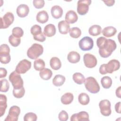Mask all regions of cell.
Here are the masks:
<instances>
[{
  "instance_id": "obj_44",
  "label": "cell",
  "mask_w": 121,
  "mask_h": 121,
  "mask_svg": "<svg viewBox=\"0 0 121 121\" xmlns=\"http://www.w3.org/2000/svg\"><path fill=\"white\" fill-rule=\"evenodd\" d=\"M104 2L105 3L106 5L107 6L110 7L114 5L115 3V0H103Z\"/></svg>"
},
{
  "instance_id": "obj_34",
  "label": "cell",
  "mask_w": 121,
  "mask_h": 121,
  "mask_svg": "<svg viewBox=\"0 0 121 121\" xmlns=\"http://www.w3.org/2000/svg\"><path fill=\"white\" fill-rule=\"evenodd\" d=\"M30 32L33 36H37L43 33L42 32L41 27L38 25H35L33 26L31 28Z\"/></svg>"
},
{
  "instance_id": "obj_27",
  "label": "cell",
  "mask_w": 121,
  "mask_h": 121,
  "mask_svg": "<svg viewBox=\"0 0 121 121\" xmlns=\"http://www.w3.org/2000/svg\"><path fill=\"white\" fill-rule=\"evenodd\" d=\"M102 31L101 27L98 25H94L90 26L88 29L89 34L94 36L99 35Z\"/></svg>"
},
{
  "instance_id": "obj_3",
  "label": "cell",
  "mask_w": 121,
  "mask_h": 121,
  "mask_svg": "<svg viewBox=\"0 0 121 121\" xmlns=\"http://www.w3.org/2000/svg\"><path fill=\"white\" fill-rule=\"evenodd\" d=\"M43 52V46L38 43H35L27 51V56L31 59H37Z\"/></svg>"
},
{
  "instance_id": "obj_45",
  "label": "cell",
  "mask_w": 121,
  "mask_h": 121,
  "mask_svg": "<svg viewBox=\"0 0 121 121\" xmlns=\"http://www.w3.org/2000/svg\"><path fill=\"white\" fill-rule=\"evenodd\" d=\"M115 110L117 113H121V102H119L115 104Z\"/></svg>"
},
{
  "instance_id": "obj_39",
  "label": "cell",
  "mask_w": 121,
  "mask_h": 121,
  "mask_svg": "<svg viewBox=\"0 0 121 121\" xmlns=\"http://www.w3.org/2000/svg\"><path fill=\"white\" fill-rule=\"evenodd\" d=\"M37 119V116L34 112H28L26 113L24 117V121H36Z\"/></svg>"
},
{
  "instance_id": "obj_28",
  "label": "cell",
  "mask_w": 121,
  "mask_h": 121,
  "mask_svg": "<svg viewBox=\"0 0 121 121\" xmlns=\"http://www.w3.org/2000/svg\"><path fill=\"white\" fill-rule=\"evenodd\" d=\"M78 100L81 104L86 105L89 103L90 98L87 94L85 93H81L78 96Z\"/></svg>"
},
{
  "instance_id": "obj_24",
  "label": "cell",
  "mask_w": 121,
  "mask_h": 121,
  "mask_svg": "<svg viewBox=\"0 0 121 121\" xmlns=\"http://www.w3.org/2000/svg\"><path fill=\"white\" fill-rule=\"evenodd\" d=\"M39 75L41 78L43 80H48L52 78V72L50 69L48 68H44L42 70H40Z\"/></svg>"
},
{
  "instance_id": "obj_33",
  "label": "cell",
  "mask_w": 121,
  "mask_h": 121,
  "mask_svg": "<svg viewBox=\"0 0 121 121\" xmlns=\"http://www.w3.org/2000/svg\"><path fill=\"white\" fill-rule=\"evenodd\" d=\"M10 48L7 44H2L0 47V57L9 55Z\"/></svg>"
},
{
  "instance_id": "obj_18",
  "label": "cell",
  "mask_w": 121,
  "mask_h": 121,
  "mask_svg": "<svg viewBox=\"0 0 121 121\" xmlns=\"http://www.w3.org/2000/svg\"><path fill=\"white\" fill-rule=\"evenodd\" d=\"M59 32L62 35H66L69 31L70 26L67 22L62 20L58 23V25Z\"/></svg>"
},
{
  "instance_id": "obj_2",
  "label": "cell",
  "mask_w": 121,
  "mask_h": 121,
  "mask_svg": "<svg viewBox=\"0 0 121 121\" xmlns=\"http://www.w3.org/2000/svg\"><path fill=\"white\" fill-rule=\"evenodd\" d=\"M120 68V62L119 60L113 59L110 60L107 64L101 65L99 68V71L102 75L107 73H112L114 71L118 70Z\"/></svg>"
},
{
  "instance_id": "obj_17",
  "label": "cell",
  "mask_w": 121,
  "mask_h": 121,
  "mask_svg": "<svg viewBox=\"0 0 121 121\" xmlns=\"http://www.w3.org/2000/svg\"><path fill=\"white\" fill-rule=\"evenodd\" d=\"M51 14L52 17L55 19L60 18L63 14V9L59 5H55L51 8Z\"/></svg>"
},
{
  "instance_id": "obj_1",
  "label": "cell",
  "mask_w": 121,
  "mask_h": 121,
  "mask_svg": "<svg viewBox=\"0 0 121 121\" xmlns=\"http://www.w3.org/2000/svg\"><path fill=\"white\" fill-rule=\"evenodd\" d=\"M96 44L99 48L100 56L104 58L109 57L117 47L116 43L114 40L103 36L97 39Z\"/></svg>"
},
{
  "instance_id": "obj_43",
  "label": "cell",
  "mask_w": 121,
  "mask_h": 121,
  "mask_svg": "<svg viewBox=\"0 0 121 121\" xmlns=\"http://www.w3.org/2000/svg\"><path fill=\"white\" fill-rule=\"evenodd\" d=\"M7 74V70L3 68H0V78H3L6 77Z\"/></svg>"
},
{
  "instance_id": "obj_10",
  "label": "cell",
  "mask_w": 121,
  "mask_h": 121,
  "mask_svg": "<svg viewBox=\"0 0 121 121\" xmlns=\"http://www.w3.org/2000/svg\"><path fill=\"white\" fill-rule=\"evenodd\" d=\"M20 113V108L17 105L12 106L9 110V113L4 120L5 121H17Z\"/></svg>"
},
{
  "instance_id": "obj_41",
  "label": "cell",
  "mask_w": 121,
  "mask_h": 121,
  "mask_svg": "<svg viewBox=\"0 0 121 121\" xmlns=\"http://www.w3.org/2000/svg\"><path fill=\"white\" fill-rule=\"evenodd\" d=\"M58 118L60 121H66L68 120L69 115L65 111L62 110L59 113Z\"/></svg>"
},
{
  "instance_id": "obj_42",
  "label": "cell",
  "mask_w": 121,
  "mask_h": 121,
  "mask_svg": "<svg viewBox=\"0 0 121 121\" xmlns=\"http://www.w3.org/2000/svg\"><path fill=\"white\" fill-rule=\"evenodd\" d=\"M11 60L10 55H9L7 56H2L0 57V61L1 63L3 64H7L9 63Z\"/></svg>"
},
{
  "instance_id": "obj_5",
  "label": "cell",
  "mask_w": 121,
  "mask_h": 121,
  "mask_svg": "<svg viewBox=\"0 0 121 121\" xmlns=\"http://www.w3.org/2000/svg\"><path fill=\"white\" fill-rule=\"evenodd\" d=\"M9 79L14 89H20L23 87V80L20 74L15 70L10 74Z\"/></svg>"
},
{
  "instance_id": "obj_20",
  "label": "cell",
  "mask_w": 121,
  "mask_h": 121,
  "mask_svg": "<svg viewBox=\"0 0 121 121\" xmlns=\"http://www.w3.org/2000/svg\"><path fill=\"white\" fill-rule=\"evenodd\" d=\"M80 59V54L77 52H70L67 56L68 61L71 63H76L79 61Z\"/></svg>"
},
{
  "instance_id": "obj_37",
  "label": "cell",
  "mask_w": 121,
  "mask_h": 121,
  "mask_svg": "<svg viewBox=\"0 0 121 121\" xmlns=\"http://www.w3.org/2000/svg\"><path fill=\"white\" fill-rule=\"evenodd\" d=\"M12 35L17 38H20L23 36L24 35V31L23 29L19 27H15L12 29Z\"/></svg>"
},
{
  "instance_id": "obj_40",
  "label": "cell",
  "mask_w": 121,
  "mask_h": 121,
  "mask_svg": "<svg viewBox=\"0 0 121 121\" xmlns=\"http://www.w3.org/2000/svg\"><path fill=\"white\" fill-rule=\"evenodd\" d=\"M33 5L36 9H41L44 6L45 2L43 0H34L33 1Z\"/></svg>"
},
{
  "instance_id": "obj_25",
  "label": "cell",
  "mask_w": 121,
  "mask_h": 121,
  "mask_svg": "<svg viewBox=\"0 0 121 121\" xmlns=\"http://www.w3.org/2000/svg\"><path fill=\"white\" fill-rule=\"evenodd\" d=\"M50 65L53 69L58 70L61 68V63L59 58L56 57H53L50 60Z\"/></svg>"
},
{
  "instance_id": "obj_8",
  "label": "cell",
  "mask_w": 121,
  "mask_h": 121,
  "mask_svg": "<svg viewBox=\"0 0 121 121\" xmlns=\"http://www.w3.org/2000/svg\"><path fill=\"white\" fill-rule=\"evenodd\" d=\"M91 3V0H80L77 3V12L80 15L86 14L89 10V6Z\"/></svg>"
},
{
  "instance_id": "obj_35",
  "label": "cell",
  "mask_w": 121,
  "mask_h": 121,
  "mask_svg": "<svg viewBox=\"0 0 121 121\" xmlns=\"http://www.w3.org/2000/svg\"><path fill=\"white\" fill-rule=\"evenodd\" d=\"M25 93V90L24 87L20 89H13V95L17 98H21L23 97Z\"/></svg>"
},
{
  "instance_id": "obj_31",
  "label": "cell",
  "mask_w": 121,
  "mask_h": 121,
  "mask_svg": "<svg viewBox=\"0 0 121 121\" xmlns=\"http://www.w3.org/2000/svg\"><path fill=\"white\" fill-rule=\"evenodd\" d=\"M45 67V62L41 59H36L34 62V68L37 71H40Z\"/></svg>"
},
{
  "instance_id": "obj_6",
  "label": "cell",
  "mask_w": 121,
  "mask_h": 121,
  "mask_svg": "<svg viewBox=\"0 0 121 121\" xmlns=\"http://www.w3.org/2000/svg\"><path fill=\"white\" fill-rule=\"evenodd\" d=\"M78 45L80 49L82 51H89L94 46V41L90 37L85 36L79 41Z\"/></svg>"
},
{
  "instance_id": "obj_30",
  "label": "cell",
  "mask_w": 121,
  "mask_h": 121,
  "mask_svg": "<svg viewBox=\"0 0 121 121\" xmlns=\"http://www.w3.org/2000/svg\"><path fill=\"white\" fill-rule=\"evenodd\" d=\"M101 83L104 88L108 89L112 86V79L110 77L104 76L101 78Z\"/></svg>"
},
{
  "instance_id": "obj_9",
  "label": "cell",
  "mask_w": 121,
  "mask_h": 121,
  "mask_svg": "<svg viewBox=\"0 0 121 121\" xmlns=\"http://www.w3.org/2000/svg\"><path fill=\"white\" fill-rule=\"evenodd\" d=\"M31 67V62L26 59L21 60L17 65L15 71L18 74L26 73Z\"/></svg>"
},
{
  "instance_id": "obj_7",
  "label": "cell",
  "mask_w": 121,
  "mask_h": 121,
  "mask_svg": "<svg viewBox=\"0 0 121 121\" xmlns=\"http://www.w3.org/2000/svg\"><path fill=\"white\" fill-rule=\"evenodd\" d=\"M0 19V29H6L13 23L14 20V16L12 13L8 12Z\"/></svg>"
},
{
  "instance_id": "obj_13",
  "label": "cell",
  "mask_w": 121,
  "mask_h": 121,
  "mask_svg": "<svg viewBox=\"0 0 121 121\" xmlns=\"http://www.w3.org/2000/svg\"><path fill=\"white\" fill-rule=\"evenodd\" d=\"M71 121H89V115L85 111H81L78 113L73 114L70 117Z\"/></svg>"
},
{
  "instance_id": "obj_23",
  "label": "cell",
  "mask_w": 121,
  "mask_h": 121,
  "mask_svg": "<svg viewBox=\"0 0 121 121\" xmlns=\"http://www.w3.org/2000/svg\"><path fill=\"white\" fill-rule=\"evenodd\" d=\"M74 99L73 95L69 92L66 93L62 95L60 98V101L63 104L67 105L71 104Z\"/></svg>"
},
{
  "instance_id": "obj_19",
  "label": "cell",
  "mask_w": 121,
  "mask_h": 121,
  "mask_svg": "<svg viewBox=\"0 0 121 121\" xmlns=\"http://www.w3.org/2000/svg\"><path fill=\"white\" fill-rule=\"evenodd\" d=\"M36 19L37 21L39 23H45L49 19V15L48 13L45 10L39 11L36 15Z\"/></svg>"
},
{
  "instance_id": "obj_12",
  "label": "cell",
  "mask_w": 121,
  "mask_h": 121,
  "mask_svg": "<svg viewBox=\"0 0 121 121\" xmlns=\"http://www.w3.org/2000/svg\"><path fill=\"white\" fill-rule=\"evenodd\" d=\"M83 61L85 66L88 68H93L97 64V59L93 54L86 53L83 56Z\"/></svg>"
},
{
  "instance_id": "obj_14",
  "label": "cell",
  "mask_w": 121,
  "mask_h": 121,
  "mask_svg": "<svg viewBox=\"0 0 121 121\" xmlns=\"http://www.w3.org/2000/svg\"><path fill=\"white\" fill-rule=\"evenodd\" d=\"M16 11L19 17H25L28 15L29 12V8L27 5L22 4L17 6Z\"/></svg>"
},
{
  "instance_id": "obj_16",
  "label": "cell",
  "mask_w": 121,
  "mask_h": 121,
  "mask_svg": "<svg viewBox=\"0 0 121 121\" xmlns=\"http://www.w3.org/2000/svg\"><path fill=\"white\" fill-rule=\"evenodd\" d=\"M56 30L55 26L52 24L47 25L44 28L43 34L47 37H52L56 34Z\"/></svg>"
},
{
  "instance_id": "obj_26",
  "label": "cell",
  "mask_w": 121,
  "mask_h": 121,
  "mask_svg": "<svg viewBox=\"0 0 121 121\" xmlns=\"http://www.w3.org/2000/svg\"><path fill=\"white\" fill-rule=\"evenodd\" d=\"M65 79V77L64 76L58 74L55 75L53 78L52 83L56 86H60L63 85Z\"/></svg>"
},
{
  "instance_id": "obj_38",
  "label": "cell",
  "mask_w": 121,
  "mask_h": 121,
  "mask_svg": "<svg viewBox=\"0 0 121 121\" xmlns=\"http://www.w3.org/2000/svg\"><path fill=\"white\" fill-rule=\"evenodd\" d=\"M0 91L2 92H7L9 88V84L6 79H1L0 80Z\"/></svg>"
},
{
  "instance_id": "obj_32",
  "label": "cell",
  "mask_w": 121,
  "mask_h": 121,
  "mask_svg": "<svg viewBox=\"0 0 121 121\" xmlns=\"http://www.w3.org/2000/svg\"><path fill=\"white\" fill-rule=\"evenodd\" d=\"M69 33L70 36L73 38H78L81 35V30L77 27H74L70 28Z\"/></svg>"
},
{
  "instance_id": "obj_22",
  "label": "cell",
  "mask_w": 121,
  "mask_h": 121,
  "mask_svg": "<svg viewBox=\"0 0 121 121\" xmlns=\"http://www.w3.org/2000/svg\"><path fill=\"white\" fill-rule=\"evenodd\" d=\"M117 29L113 26H109L104 27L102 30V34L106 37H111L115 35Z\"/></svg>"
},
{
  "instance_id": "obj_46",
  "label": "cell",
  "mask_w": 121,
  "mask_h": 121,
  "mask_svg": "<svg viewBox=\"0 0 121 121\" xmlns=\"http://www.w3.org/2000/svg\"><path fill=\"white\" fill-rule=\"evenodd\" d=\"M121 86H119L116 90V92H115V94L116 96L118 97V98H121Z\"/></svg>"
},
{
  "instance_id": "obj_36",
  "label": "cell",
  "mask_w": 121,
  "mask_h": 121,
  "mask_svg": "<svg viewBox=\"0 0 121 121\" xmlns=\"http://www.w3.org/2000/svg\"><path fill=\"white\" fill-rule=\"evenodd\" d=\"M9 42L12 46L17 47L21 43V39L16 37L13 35H10L9 37Z\"/></svg>"
},
{
  "instance_id": "obj_4",
  "label": "cell",
  "mask_w": 121,
  "mask_h": 121,
  "mask_svg": "<svg viewBox=\"0 0 121 121\" xmlns=\"http://www.w3.org/2000/svg\"><path fill=\"white\" fill-rule=\"evenodd\" d=\"M84 84L86 89L91 93L96 94L100 91L99 85L93 77H89L85 79Z\"/></svg>"
},
{
  "instance_id": "obj_11",
  "label": "cell",
  "mask_w": 121,
  "mask_h": 121,
  "mask_svg": "<svg viewBox=\"0 0 121 121\" xmlns=\"http://www.w3.org/2000/svg\"><path fill=\"white\" fill-rule=\"evenodd\" d=\"M101 114L104 116H108L111 115L112 111L111 109V104L110 102L107 99L101 100L99 104Z\"/></svg>"
},
{
  "instance_id": "obj_15",
  "label": "cell",
  "mask_w": 121,
  "mask_h": 121,
  "mask_svg": "<svg viewBox=\"0 0 121 121\" xmlns=\"http://www.w3.org/2000/svg\"><path fill=\"white\" fill-rule=\"evenodd\" d=\"M65 21L68 24H74L76 22L78 19V16L74 10H69L66 14Z\"/></svg>"
},
{
  "instance_id": "obj_21",
  "label": "cell",
  "mask_w": 121,
  "mask_h": 121,
  "mask_svg": "<svg viewBox=\"0 0 121 121\" xmlns=\"http://www.w3.org/2000/svg\"><path fill=\"white\" fill-rule=\"evenodd\" d=\"M7 98L6 96L3 94L0 95V117L3 116L7 107Z\"/></svg>"
},
{
  "instance_id": "obj_29",
  "label": "cell",
  "mask_w": 121,
  "mask_h": 121,
  "mask_svg": "<svg viewBox=\"0 0 121 121\" xmlns=\"http://www.w3.org/2000/svg\"><path fill=\"white\" fill-rule=\"evenodd\" d=\"M72 78L74 81L77 84L81 85L85 80V77L83 75L79 72H76L72 76Z\"/></svg>"
}]
</instances>
